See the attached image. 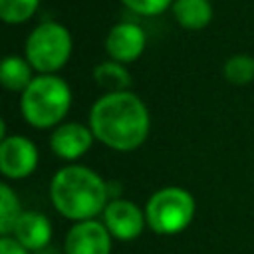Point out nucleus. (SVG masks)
I'll list each match as a JSON object with an SVG mask.
<instances>
[{
    "instance_id": "1",
    "label": "nucleus",
    "mask_w": 254,
    "mask_h": 254,
    "mask_svg": "<svg viewBox=\"0 0 254 254\" xmlns=\"http://www.w3.org/2000/svg\"><path fill=\"white\" fill-rule=\"evenodd\" d=\"M87 125L93 137L113 151H135L151 129L149 109L135 93L113 91L101 95L89 109Z\"/></svg>"
},
{
    "instance_id": "2",
    "label": "nucleus",
    "mask_w": 254,
    "mask_h": 254,
    "mask_svg": "<svg viewBox=\"0 0 254 254\" xmlns=\"http://www.w3.org/2000/svg\"><path fill=\"white\" fill-rule=\"evenodd\" d=\"M50 196L54 208L75 222L91 220L103 212L109 198L105 181L83 165L62 167L50 185Z\"/></svg>"
},
{
    "instance_id": "3",
    "label": "nucleus",
    "mask_w": 254,
    "mask_h": 254,
    "mask_svg": "<svg viewBox=\"0 0 254 254\" xmlns=\"http://www.w3.org/2000/svg\"><path fill=\"white\" fill-rule=\"evenodd\" d=\"M71 107V89L56 73H40L22 91L20 109L28 125L36 129L58 127Z\"/></svg>"
},
{
    "instance_id": "4",
    "label": "nucleus",
    "mask_w": 254,
    "mask_h": 254,
    "mask_svg": "<svg viewBox=\"0 0 254 254\" xmlns=\"http://www.w3.org/2000/svg\"><path fill=\"white\" fill-rule=\"evenodd\" d=\"M194 198L187 189L165 187L151 194L145 206L147 226L157 234H179L194 218Z\"/></svg>"
},
{
    "instance_id": "5",
    "label": "nucleus",
    "mask_w": 254,
    "mask_h": 254,
    "mask_svg": "<svg viewBox=\"0 0 254 254\" xmlns=\"http://www.w3.org/2000/svg\"><path fill=\"white\" fill-rule=\"evenodd\" d=\"M71 48L73 44L67 28L58 22H42L30 32L24 54L36 71L56 73L67 64Z\"/></svg>"
},
{
    "instance_id": "6",
    "label": "nucleus",
    "mask_w": 254,
    "mask_h": 254,
    "mask_svg": "<svg viewBox=\"0 0 254 254\" xmlns=\"http://www.w3.org/2000/svg\"><path fill=\"white\" fill-rule=\"evenodd\" d=\"M38 147L24 135H8L0 141V171L6 179H26L38 167Z\"/></svg>"
},
{
    "instance_id": "7",
    "label": "nucleus",
    "mask_w": 254,
    "mask_h": 254,
    "mask_svg": "<svg viewBox=\"0 0 254 254\" xmlns=\"http://www.w3.org/2000/svg\"><path fill=\"white\" fill-rule=\"evenodd\" d=\"M101 214H103L105 228L117 240H135L137 236H141V232L147 224L145 212L135 202H131L127 198L109 200Z\"/></svg>"
},
{
    "instance_id": "8",
    "label": "nucleus",
    "mask_w": 254,
    "mask_h": 254,
    "mask_svg": "<svg viewBox=\"0 0 254 254\" xmlns=\"http://www.w3.org/2000/svg\"><path fill=\"white\" fill-rule=\"evenodd\" d=\"M65 254H111V234L103 222H75L65 236Z\"/></svg>"
},
{
    "instance_id": "9",
    "label": "nucleus",
    "mask_w": 254,
    "mask_h": 254,
    "mask_svg": "<svg viewBox=\"0 0 254 254\" xmlns=\"http://www.w3.org/2000/svg\"><path fill=\"white\" fill-rule=\"evenodd\" d=\"M145 44H147V36L141 26L121 22L109 30L105 38V52L113 62L125 65L135 62L143 54Z\"/></svg>"
},
{
    "instance_id": "10",
    "label": "nucleus",
    "mask_w": 254,
    "mask_h": 254,
    "mask_svg": "<svg viewBox=\"0 0 254 254\" xmlns=\"http://www.w3.org/2000/svg\"><path fill=\"white\" fill-rule=\"evenodd\" d=\"M93 139L95 137L89 125L67 121V123H60L54 129V133L50 135V147L56 157L64 161H75L91 149Z\"/></svg>"
},
{
    "instance_id": "11",
    "label": "nucleus",
    "mask_w": 254,
    "mask_h": 254,
    "mask_svg": "<svg viewBox=\"0 0 254 254\" xmlns=\"http://www.w3.org/2000/svg\"><path fill=\"white\" fill-rule=\"evenodd\" d=\"M12 236L28 250H42L52 240V222L42 212L24 210L14 224Z\"/></svg>"
},
{
    "instance_id": "12",
    "label": "nucleus",
    "mask_w": 254,
    "mask_h": 254,
    "mask_svg": "<svg viewBox=\"0 0 254 254\" xmlns=\"http://www.w3.org/2000/svg\"><path fill=\"white\" fill-rule=\"evenodd\" d=\"M171 10L185 30H202L212 20V6L208 0H175Z\"/></svg>"
},
{
    "instance_id": "13",
    "label": "nucleus",
    "mask_w": 254,
    "mask_h": 254,
    "mask_svg": "<svg viewBox=\"0 0 254 254\" xmlns=\"http://www.w3.org/2000/svg\"><path fill=\"white\" fill-rule=\"evenodd\" d=\"M32 69L34 67L26 58L6 56L0 65V81L8 91H24L34 79Z\"/></svg>"
},
{
    "instance_id": "14",
    "label": "nucleus",
    "mask_w": 254,
    "mask_h": 254,
    "mask_svg": "<svg viewBox=\"0 0 254 254\" xmlns=\"http://www.w3.org/2000/svg\"><path fill=\"white\" fill-rule=\"evenodd\" d=\"M93 79L99 87H103L107 93L113 91H127V87L131 85V75L125 69L123 64L119 62H101L99 65H95L93 69Z\"/></svg>"
},
{
    "instance_id": "15",
    "label": "nucleus",
    "mask_w": 254,
    "mask_h": 254,
    "mask_svg": "<svg viewBox=\"0 0 254 254\" xmlns=\"http://www.w3.org/2000/svg\"><path fill=\"white\" fill-rule=\"evenodd\" d=\"M222 75L232 85H246L254 79V58L248 54L230 56L222 65Z\"/></svg>"
},
{
    "instance_id": "16",
    "label": "nucleus",
    "mask_w": 254,
    "mask_h": 254,
    "mask_svg": "<svg viewBox=\"0 0 254 254\" xmlns=\"http://www.w3.org/2000/svg\"><path fill=\"white\" fill-rule=\"evenodd\" d=\"M22 212L24 210L20 206L16 192L6 183H2L0 185V234L2 236H8L14 230V224L22 216Z\"/></svg>"
},
{
    "instance_id": "17",
    "label": "nucleus",
    "mask_w": 254,
    "mask_h": 254,
    "mask_svg": "<svg viewBox=\"0 0 254 254\" xmlns=\"http://www.w3.org/2000/svg\"><path fill=\"white\" fill-rule=\"evenodd\" d=\"M40 6V0H0V18L6 24L28 22Z\"/></svg>"
},
{
    "instance_id": "18",
    "label": "nucleus",
    "mask_w": 254,
    "mask_h": 254,
    "mask_svg": "<svg viewBox=\"0 0 254 254\" xmlns=\"http://www.w3.org/2000/svg\"><path fill=\"white\" fill-rule=\"evenodd\" d=\"M125 8L139 16H157L173 6L175 0H121Z\"/></svg>"
},
{
    "instance_id": "19",
    "label": "nucleus",
    "mask_w": 254,
    "mask_h": 254,
    "mask_svg": "<svg viewBox=\"0 0 254 254\" xmlns=\"http://www.w3.org/2000/svg\"><path fill=\"white\" fill-rule=\"evenodd\" d=\"M0 254H28V248L22 246L14 236L0 238Z\"/></svg>"
}]
</instances>
